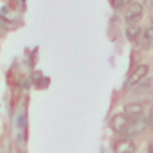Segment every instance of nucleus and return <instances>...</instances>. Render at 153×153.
Segmentation results:
<instances>
[{"label":"nucleus","mask_w":153,"mask_h":153,"mask_svg":"<svg viewBox=\"0 0 153 153\" xmlns=\"http://www.w3.org/2000/svg\"><path fill=\"white\" fill-rule=\"evenodd\" d=\"M142 110H144L142 103H128L124 106V115L130 117V119H137V117H140Z\"/></svg>","instance_id":"6"},{"label":"nucleus","mask_w":153,"mask_h":153,"mask_svg":"<svg viewBox=\"0 0 153 153\" xmlns=\"http://www.w3.org/2000/svg\"><path fill=\"white\" fill-rule=\"evenodd\" d=\"M151 24H153V22H151ZM151 27H153V25H151Z\"/></svg>","instance_id":"16"},{"label":"nucleus","mask_w":153,"mask_h":153,"mask_svg":"<svg viewBox=\"0 0 153 153\" xmlns=\"http://www.w3.org/2000/svg\"><path fill=\"white\" fill-rule=\"evenodd\" d=\"M144 6H146V7H153V0H146Z\"/></svg>","instance_id":"14"},{"label":"nucleus","mask_w":153,"mask_h":153,"mask_svg":"<svg viewBox=\"0 0 153 153\" xmlns=\"http://www.w3.org/2000/svg\"><path fill=\"white\" fill-rule=\"evenodd\" d=\"M142 13H144L142 4H137V2L130 4V9H128V11H126V15H124V18H126V22H128V25H135V24L142 18Z\"/></svg>","instance_id":"3"},{"label":"nucleus","mask_w":153,"mask_h":153,"mask_svg":"<svg viewBox=\"0 0 153 153\" xmlns=\"http://www.w3.org/2000/svg\"><path fill=\"white\" fill-rule=\"evenodd\" d=\"M128 124V117L124 114H115L112 119H110V128L115 131V133H123L124 128Z\"/></svg>","instance_id":"4"},{"label":"nucleus","mask_w":153,"mask_h":153,"mask_svg":"<svg viewBox=\"0 0 153 153\" xmlns=\"http://www.w3.org/2000/svg\"><path fill=\"white\" fill-rule=\"evenodd\" d=\"M114 153H135V142L130 139H119L114 144Z\"/></svg>","instance_id":"5"},{"label":"nucleus","mask_w":153,"mask_h":153,"mask_svg":"<svg viewBox=\"0 0 153 153\" xmlns=\"http://www.w3.org/2000/svg\"><path fill=\"white\" fill-rule=\"evenodd\" d=\"M153 88V78H144L140 83L133 87V94H148Z\"/></svg>","instance_id":"7"},{"label":"nucleus","mask_w":153,"mask_h":153,"mask_svg":"<svg viewBox=\"0 0 153 153\" xmlns=\"http://www.w3.org/2000/svg\"><path fill=\"white\" fill-rule=\"evenodd\" d=\"M148 153H153V142L149 144V148H148Z\"/></svg>","instance_id":"15"},{"label":"nucleus","mask_w":153,"mask_h":153,"mask_svg":"<svg viewBox=\"0 0 153 153\" xmlns=\"http://www.w3.org/2000/svg\"><path fill=\"white\" fill-rule=\"evenodd\" d=\"M148 126H149L148 119H144V117H137V119H131V121L126 124V128H124L123 133H124L126 137H135V135L144 133V131L148 130Z\"/></svg>","instance_id":"1"},{"label":"nucleus","mask_w":153,"mask_h":153,"mask_svg":"<svg viewBox=\"0 0 153 153\" xmlns=\"http://www.w3.org/2000/svg\"><path fill=\"white\" fill-rule=\"evenodd\" d=\"M148 123H149V124H153V105H151V108H149V117H148Z\"/></svg>","instance_id":"12"},{"label":"nucleus","mask_w":153,"mask_h":153,"mask_svg":"<svg viewBox=\"0 0 153 153\" xmlns=\"http://www.w3.org/2000/svg\"><path fill=\"white\" fill-rule=\"evenodd\" d=\"M29 81H31V79H24V88H25V90L31 87V83H29Z\"/></svg>","instance_id":"13"},{"label":"nucleus","mask_w":153,"mask_h":153,"mask_svg":"<svg viewBox=\"0 0 153 153\" xmlns=\"http://www.w3.org/2000/svg\"><path fill=\"white\" fill-rule=\"evenodd\" d=\"M148 72H149V67L146 65V63H140V65H137L131 72H130V76H128V81H126V87H135L137 83H140L144 78H148Z\"/></svg>","instance_id":"2"},{"label":"nucleus","mask_w":153,"mask_h":153,"mask_svg":"<svg viewBox=\"0 0 153 153\" xmlns=\"http://www.w3.org/2000/svg\"><path fill=\"white\" fill-rule=\"evenodd\" d=\"M110 2H112V6L115 9H123V7H126V6L131 4V0H110Z\"/></svg>","instance_id":"9"},{"label":"nucleus","mask_w":153,"mask_h":153,"mask_svg":"<svg viewBox=\"0 0 153 153\" xmlns=\"http://www.w3.org/2000/svg\"><path fill=\"white\" fill-rule=\"evenodd\" d=\"M144 40L148 42V45H153V27L144 31Z\"/></svg>","instance_id":"10"},{"label":"nucleus","mask_w":153,"mask_h":153,"mask_svg":"<svg viewBox=\"0 0 153 153\" xmlns=\"http://www.w3.org/2000/svg\"><path fill=\"white\" fill-rule=\"evenodd\" d=\"M24 126H25V115L20 114V115L16 117V128H18V130H20V128L24 130Z\"/></svg>","instance_id":"11"},{"label":"nucleus","mask_w":153,"mask_h":153,"mask_svg":"<svg viewBox=\"0 0 153 153\" xmlns=\"http://www.w3.org/2000/svg\"><path fill=\"white\" fill-rule=\"evenodd\" d=\"M124 34H126V40H130V42H135V40L139 38V34H140V29H139L137 25H128Z\"/></svg>","instance_id":"8"}]
</instances>
